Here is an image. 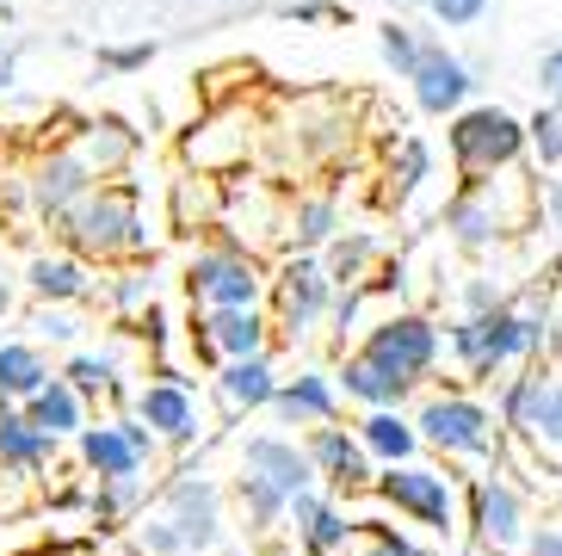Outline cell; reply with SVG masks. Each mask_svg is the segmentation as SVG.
<instances>
[{
	"mask_svg": "<svg viewBox=\"0 0 562 556\" xmlns=\"http://www.w3.org/2000/svg\"><path fill=\"white\" fill-rule=\"evenodd\" d=\"M526 148L544 167H562V105H538L526 118Z\"/></svg>",
	"mask_w": 562,
	"mask_h": 556,
	"instance_id": "obj_27",
	"label": "cell"
},
{
	"mask_svg": "<svg viewBox=\"0 0 562 556\" xmlns=\"http://www.w3.org/2000/svg\"><path fill=\"white\" fill-rule=\"evenodd\" d=\"M378 44H383V63L396 68L402 81L414 75V63H420V37H414V25H402V19H390L378 32Z\"/></svg>",
	"mask_w": 562,
	"mask_h": 556,
	"instance_id": "obj_28",
	"label": "cell"
},
{
	"mask_svg": "<svg viewBox=\"0 0 562 556\" xmlns=\"http://www.w3.org/2000/svg\"><path fill=\"white\" fill-rule=\"evenodd\" d=\"M364 260H371V242H364V235H352V242H334V254H328V266H322V273L347 285V278L364 273Z\"/></svg>",
	"mask_w": 562,
	"mask_h": 556,
	"instance_id": "obj_31",
	"label": "cell"
},
{
	"mask_svg": "<svg viewBox=\"0 0 562 556\" xmlns=\"http://www.w3.org/2000/svg\"><path fill=\"white\" fill-rule=\"evenodd\" d=\"M68 377H75V390H105V365L100 359H75Z\"/></svg>",
	"mask_w": 562,
	"mask_h": 556,
	"instance_id": "obj_39",
	"label": "cell"
},
{
	"mask_svg": "<svg viewBox=\"0 0 562 556\" xmlns=\"http://www.w3.org/2000/svg\"><path fill=\"white\" fill-rule=\"evenodd\" d=\"M192 297L211 303V310H254L260 273H254V260H241V254H199V260H192Z\"/></svg>",
	"mask_w": 562,
	"mask_h": 556,
	"instance_id": "obj_9",
	"label": "cell"
},
{
	"mask_svg": "<svg viewBox=\"0 0 562 556\" xmlns=\"http://www.w3.org/2000/svg\"><path fill=\"white\" fill-rule=\"evenodd\" d=\"M291 513H297V532H303V551H310V556L347 551V538L359 532V525H347V513L334 508V501H322L315 489H303L297 501H291Z\"/></svg>",
	"mask_w": 562,
	"mask_h": 556,
	"instance_id": "obj_13",
	"label": "cell"
},
{
	"mask_svg": "<svg viewBox=\"0 0 562 556\" xmlns=\"http://www.w3.org/2000/svg\"><path fill=\"white\" fill-rule=\"evenodd\" d=\"M538 204H544L550 230H562V180H544V186H538Z\"/></svg>",
	"mask_w": 562,
	"mask_h": 556,
	"instance_id": "obj_40",
	"label": "cell"
},
{
	"mask_svg": "<svg viewBox=\"0 0 562 556\" xmlns=\"http://www.w3.org/2000/svg\"><path fill=\"white\" fill-rule=\"evenodd\" d=\"M359 445L371 452V458H383V464H414V452H420V426L402 421L396 409H371L359 421Z\"/></svg>",
	"mask_w": 562,
	"mask_h": 556,
	"instance_id": "obj_16",
	"label": "cell"
},
{
	"mask_svg": "<svg viewBox=\"0 0 562 556\" xmlns=\"http://www.w3.org/2000/svg\"><path fill=\"white\" fill-rule=\"evenodd\" d=\"M328 235H334V204H328V198H310V204H303V211H297V242H328Z\"/></svg>",
	"mask_w": 562,
	"mask_h": 556,
	"instance_id": "obj_34",
	"label": "cell"
},
{
	"mask_svg": "<svg viewBox=\"0 0 562 556\" xmlns=\"http://www.w3.org/2000/svg\"><path fill=\"white\" fill-rule=\"evenodd\" d=\"M538 81H544V99H550V105H562V44L544 49V63H538Z\"/></svg>",
	"mask_w": 562,
	"mask_h": 556,
	"instance_id": "obj_38",
	"label": "cell"
},
{
	"mask_svg": "<svg viewBox=\"0 0 562 556\" xmlns=\"http://www.w3.org/2000/svg\"><path fill=\"white\" fill-rule=\"evenodd\" d=\"M37 192H44V204H68V198L81 192V167L75 162H56V167H44V186H37Z\"/></svg>",
	"mask_w": 562,
	"mask_h": 556,
	"instance_id": "obj_33",
	"label": "cell"
},
{
	"mask_svg": "<svg viewBox=\"0 0 562 556\" xmlns=\"http://www.w3.org/2000/svg\"><path fill=\"white\" fill-rule=\"evenodd\" d=\"M81 452L105 482H124V476H136L143 458H149V433L143 426H93L81 440Z\"/></svg>",
	"mask_w": 562,
	"mask_h": 556,
	"instance_id": "obj_12",
	"label": "cell"
},
{
	"mask_svg": "<svg viewBox=\"0 0 562 556\" xmlns=\"http://www.w3.org/2000/svg\"><path fill=\"white\" fill-rule=\"evenodd\" d=\"M526 494L513 489L507 476H476L470 482V538H476V551L488 556H519V544H526Z\"/></svg>",
	"mask_w": 562,
	"mask_h": 556,
	"instance_id": "obj_6",
	"label": "cell"
},
{
	"mask_svg": "<svg viewBox=\"0 0 562 556\" xmlns=\"http://www.w3.org/2000/svg\"><path fill=\"white\" fill-rule=\"evenodd\" d=\"M272 409L284 414V421H315V426H328L334 421V383L328 377H297V383H284L279 396H272Z\"/></svg>",
	"mask_w": 562,
	"mask_h": 556,
	"instance_id": "obj_22",
	"label": "cell"
},
{
	"mask_svg": "<svg viewBox=\"0 0 562 556\" xmlns=\"http://www.w3.org/2000/svg\"><path fill=\"white\" fill-rule=\"evenodd\" d=\"M328 285H334V278L322 273L315 260H291V266H284V278H279L284 315H291V322H310V315L328 303Z\"/></svg>",
	"mask_w": 562,
	"mask_h": 556,
	"instance_id": "obj_21",
	"label": "cell"
},
{
	"mask_svg": "<svg viewBox=\"0 0 562 556\" xmlns=\"http://www.w3.org/2000/svg\"><path fill=\"white\" fill-rule=\"evenodd\" d=\"M519 155H526V124L507 105H470V112L451 118V162L470 186L519 167Z\"/></svg>",
	"mask_w": 562,
	"mask_h": 556,
	"instance_id": "obj_2",
	"label": "cell"
},
{
	"mask_svg": "<svg viewBox=\"0 0 562 556\" xmlns=\"http://www.w3.org/2000/svg\"><path fill=\"white\" fill-rule=\"evenodd\" d=\"M32 426H44V433H75V426H81V402H75V390H68V383H44V390L32 396Z\"/></svg>",
	"mask_w": 562,
	"mask_h": 556,
	"instance_id": "obj_24",
	"label": "cell"
},
{
	"mask_svg": "<svg viewBox=\"0 0 562 556\" xmlns=\"http://www.w3.org/2000/svg\"><path fill=\"white\" fill-rule=\"evenodd\" d=\"M364 532H371V551L364 556H420L402 532H390V525H378V520H364Z\"/></svg>",
	"mask_w": 562,
	"mask_h": 556,
	"instance_id": "obj_36",
	"label": "cell"
},
{
	"mask_svg": "<svg viewBox=\"0 0 562 556\" xmlns=\"http://www.w3.org/2000/svg\"><path fill=\"white\" fill-rule=\"evenodd\" d=\"M446 230L458 235L463 247H488L501 230H507V216L495 211V192H488V180H476L463 198H451V211H446Z\"/></svg>",
	"mask_w": 562,
	"mask_h": 556,
	"instance_id": "obj_14",
	"label": "cell"
},
{
	"mask_svg": "<svg viewBox=\"0 0 562 556\" xmlns=\"http://www.w3.org/2000/svg\"><path fill=\"white\" fill-rule=\"evenodd\" d=\"M50 452V433L32 426V414H0V464H37Z\"/></svg>",
	"mask_w": 562,
	"mask_h": 556,
	"instance_id": "obj_25",
	"label": "cell"
},
{
	"mask_svg": "<svg viewBox=\"0 0 562 556\" xmlns=\"http://www.w3.org/2000/svg\"><path fill=\"white\" fill-rule=\"evenodd\" d=\"M439 327L427 322V315H390V322L371 327V341H364V359H378L390 377H402V383H420V377H432V365H439Z\"/></svg>",
	"mask_w": 562,
	"mask_h": 556,
	"instance_id": "obj_7",
	"label": "cell"
},
{
	"mask_svg": "<svg viewBox=\"0 0 562 556\" xmlns=\"http://www.w3.org/2000/svg\"><path fill=\"white\" fill-rule=\"evenodd\" d=\"M241 501H248V513L260 525H272L284 508H291V494H279L272 482H260V476H248V470H241Z\"/></svg>",
	"mask_w": 562,
	"mask_h": 556,
	"instance_id": "obj_29",
	"label": "cell"
},
{
	"mask_svg": "<svg viewBox=\"0 0 562 556\" xmlns=\"http://www.w3.org/2000/svg\"><path fill=\"white\" fill-rule=\"evenodd\" d=\"M519 556H562V520L531 525V532H526V544H519Z\"/></svg>",
	"mask_w": 562,
	"mask_h": 556,
	"instance_id": "obj_35",
	"label": "cell"
},
{
	"mask_svg": "<svg viewBox=\"0 0 562 556\" xmlns=\"http://www.w3.org/2000/svg\"><path fill=\"white\" fill-rule=\"evenodd\" d=\"M204 346H216L223 359H260L266 353V322L254 310H216L204 322Z\"/></svg>",
	"mask_w": 562,
	"mask_h": 556,
	"instance_id": "obj_18",
	"label": "cell"
},
{
	"mask_svg": "<svg viewBox=\"0 0 562 556\" xmlns=\"http://www.w3.org/2000/svg\"><path fill=\"white\" fill-rule=\"evenodd\" d=\"M0 390L7 396H37L44 390V359L32 346H0Z\"/></svg>",
	"mask_w": 562,
	"mask_h": 556,
	"instance_id": "obj_26",
	"label": "cell"
},
{
	"mask_svg": "<svg viewBox=\"0 0 562 556\" xmlns=\"http://www.w3.org/2000/svg\"><path fill=\"white\" fill-rule=\"evenodd\" d=\"M310 464L328 476V482H340V489H364V482H378V476H371V452L359 445V433H340V426H315Z\"/></svg>",
	"mask_w": 562,
	"mask_h": 556,
	"instance_id": "obj_11",
	"label": "cell"
},
{
	"mask_svg": "<svg viewBox=\"0 0 562 556\" xmlns=\"http://www.w3.org/2000/svg\"><path fill=\"white\" fill-rule=\"evenodd\" d=\"M136 409H143V421H149L161 440H180V445L199 440V409H192V396H186L180 383H149Z\"/></svg>",
	"mask_w": 562,
	"mask_h": 556,
	"instance_id": "obj_17",
	"label": "cell"
},
{
	"mask_svg": "<svg viewBox=\"0 0 562 556\" xmlns=\"http://www.w3.org/2000/svg\"><path fill=\"white\" fill-rule=\"evenodd\" d=\"M32 285L44 297H75V291H81V266H75V260H37L32 266Z\"/></svg>",
	"mask_w": 562,
	"mask_h": 556,
	"instance_id": "obj_30",
	"label": "cell"
},
{
	"mask_svg": "<svg viewBox=\"0 0 562 556\" xmlns=\"http://www.w3.org/2000/svg\"><path fill=\"white\" fill-rule=\"evenodd\" d=\"M81 242L87 247H136L143 235H136V216L131 204H93V211H81Z\"/></svg>",
	"mask_w": 562,
	"mask_h": 556,
	"instance_id": "obj_23",
	"label": "cell"
},
{
	"mask_svg": "<svg viewBox=\"0 0 562 556\" xmlns=\"http://www.w3.org/2000/svg\"><path fill=\"white\" fill-rule=\"evenodd\" d=\"M216 390H223V402L229 409H266L272 396H279V377H272V365L260 359H229L223 371H216Z\"/></svg>",
	"mask_w": 562,
	"mask_h": 556,
	"instance_id": "obj_19",
	"label": "cell"
},
{
	"mask_svg": "<svg viewBox=\"0 0 562 556\" xmlns=\"http://www.w3.org/2000/svg\"><path fill=\"white\" fill-rule=\"evenodd\" d=\"M340 383H347V396H352V402H364V409H396L402 396H408L402 377H390L378 359H364V353H352V359H347Z\"/></svg>",
	"mask_w": 562,
	"mask_h": 556,
	"instance_id": "obj_20",
	"label": "cell"
},
{
	"mask_svg": "<svg viewBox=\"0 0 562 556\" xmlns=\"http://www.w3.org/2000/svg\"><path fill=\"white\" fill-rule=\"evenodd\" d=\"M501 426H513L538 458L562 470V377L544 371L513 377L507 396H501Z\"/></svg>",
	"mask_w": 562,
	"mask_h": 556,
	"instance_id": "obj_4",
	"label": "cell"
},
{
	"mask_svg": "<svg viewBox=\"0 0 562 556\" xmlns=\"http://www.w3.org/2000/svg\"><path fill=\"white\" fill-rule=\"evenodd\" d=\"M0 310H7V291H0Z\"/></svg>",
	"mask_w": 562,
	"mask_h": 556,
	"instance_id": "obj_42",
	"label": "cell"
},
{
	"mask_svg": "<svg viewBox=\"0 0 562 556\" xmlns=\"http://www.w3.org/2000/svg\"><path fill=\"white\" fill-rule=\"evenodd\" d=\"M378 494L396 513H408L427 532H439V538H451V525H458V482L446 470H432V464H390L378 476Z\"/></svg>",
	"mask_w": 562,
	"mask_h": 556,
	"instance_id": "obj_5",
	"label": "cell"
},
{
	"mask_svg": "<svg viewBox=\"0 0 562 556\" xmlns=\"http://www.w3.org/2000/svg\"><path fill=\"white\" fill-rule=\"evenodd\" d=\"M414 105L432 118L446 112H463V99H470V68H463V56H451L446 44H420V63H414Z\"/></svg>",
	"mask_w": 562,
	"mask_h": 556,
	"instance_id": "obj_8",
	"label": "cell"
},
{
	"mask_svg": "<svg viewBox=\"0 0 562 556\" xmlns=\"http://www.w3.org/2000/svg\"><path fill=\"white\" fill-rule=\"evenodd\" d=\"M420 445H432L451 464H488L501 458V426L476 396H427V409L414 414Z\"/></svg>",
	"mask_w": 562,
	"mask_h": 556,
	"instance_id": "obj_3",
	"label": "cell"
},
{
	"mask_svg": "<svg viewBox=\"0 0 562 556\" xmlns=\"http://www.w3.org/2000/svg\"><path fill=\"white\" fill-rule=\"evenodd\" d=\"M241 470L248 476H260V482H272L279 494H291L297 501L303 489L315 482V464H310V452H297L291 440H248V452H241Z\"/></svg>",
	"mask_w": 562,
	"mask_h": 556,
	"instance_id": "obj_10",
	"label": "cell"
},
{
	"mask_svg": "<svg viewBox=\"0 0 562 556\" xmlns=\"http://www.w3.org/2000/svg\"><path fill=\"white\" fill-rule=\"evenodd\" d=\"M396 7H427V0H396Z\"/></svg>",
	"mask_w": 562,
	"mask_h": 556,
	"instance_id": "obj_41",
	"label": "cell"
},
{
	"mask_svg": "<svg viewBox=\"0 0 562 556\" xmlns=\"http://www.w3.org/2000/svg\"><path fill=\"white\" fill-rule=\"evenodd\" d=\"M544 346V322L531 310H488V315H463L451 327V353L463 359L470 377H495L501 365H526L531 353Z\"/></svg>",
	"mask_w": 562,
	"mask_h": 556,
	"instance_id": "obj_1",
	"label": "cell"
},
{
	"mask_svg": "<svg viewBox=\"0 0 562 556\" xmlns=\"http://www.w3.org/2000/svg\"><path fill=\"white\" fill-rule=\"evenodd\" d=\"M427 180V143H402V192Z\"/></svg>",
	"mask_w": 562,
	"mask_h": 556,
	"instance_id": "obj_37",
	"label": "cell"
},
{
	"mask_svg": "<svg viewBox=\"0 0 562 556\" xmlns=\"http://www.w3.org/2000/svg\"><path fill=\"white\" fill-rule=\"evenodd\" d=\"M173 538L186 551H211L216 544V489L211 482H180L173 489Z\"/></svg>",
	"mask_w": 562,
	"mask_h": 556,
	"instance_id": "obj_15",
	"label": "cell"
},
{
	"mask_svg": "<svg viewBox=\"0 0 562 556\" xmlns=\"http://www.w3.org/2000/svg\"><path fill=\"white\" fill-rule=\"evenodd\" d=\"M495 0H427V13L446 25V32H463V25H476L482 13H488Z\"/></svg>",
	"mask_w": 562,
	"mask_h": 556,
	"instance_id": "obj_32",
	"label": "cell"
}]
</instances>
